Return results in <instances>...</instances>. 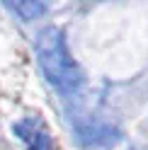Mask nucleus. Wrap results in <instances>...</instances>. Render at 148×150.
Here are the masks:
<instances>
[{
  "mask_svg": "<svg viewBox=\"0 0 148 150\" xmlns=\"http://www.w3.org/2000/svg\"><path fill=\"white\" fill-rule=\"evenodd\" d=\"M7 7L20 17V20L29 22V20H36L46 12V5L44 3H34V0H20V3H7Z\"/></svg>",
  "mask_w": 148,
  "mask_h": 150,
  "instance_id": "obj_3",
  "label": "nucleus"
},
{
  "mask_svg": "<svg viewBox=\"0 0 148 150\" xmlns=\"http://www.w3.org/2000/svg\"><path fill=\"white\" fill-rule=\"evenodd\" d=\"M15 133H17V138L27 145V150H56L53 138L49 136L46 126L41 124L39 119L27 116V119H22V121H17V124H15Z\"/></svg>",
  "mask_w": 148,
  "mask_h": 150,
  "instance_id": "obj_2",
  "label": "nucleus"
},
{
  "mask_svg": "<svg viewBox=\"0 0 148 150\" xmlns=\"http://www.w3.org/2000/svg\"><path fill=\"white\" fill-rule=\"evenodd\" d=\"M36 61L44 78L63 95H73L83 85V73L73 61L66 36L58 27H46L36 34Z\"/></svg>",
  "mask_w": 148,
  "mask_h": 150,
  "instance_id": "obj_1",
  "label": "nucleus"
}]
</instances>
